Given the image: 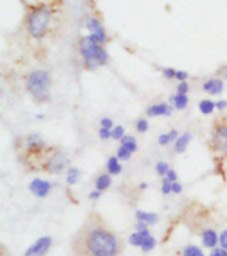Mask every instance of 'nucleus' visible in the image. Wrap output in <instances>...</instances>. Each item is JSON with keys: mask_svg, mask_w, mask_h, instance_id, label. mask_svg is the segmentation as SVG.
Returning <instances> with one entry per match:
<instances>
[{"mask_svg": "<svg viewBox=\"0 0 227 256\" xmlns=\"http://www.w3.org/2000/svg\"><path fill=\"white\" fill-rule=\"evenodd\" d=\"M26 146L30 149V152H38L46 149V142L38 134H30L26 140Z\"/></svg>", "mask_w": 227, "mask_h": 256, "instance_id": "9b49d317", "label": "nucleus"}, {"mask_svg": "<svg viewBox=\"0 0 227 256\" xmlns=\"http://www.w3.org/2000/svg\"><path fill=\"white\" fill-rule=\"evenodd\" d=\"M176 78H177L180 82H184V81H186L189 78V74H188V72H185V70H177V76H176Z\"/></svg>", "mask_w": 227, "mask_h": 256, "instance_id": "c9c22d12", "label": "nucleus"}, {"mask_svg": "<svg viewBox=\"0 0 227 256\" xmlns=\"http://www.w3.org/2000/svg\"><path fill=\"white\" fill-rule=\"evenodd\" d=\"M216 104V109H218V110H224V109H226L227 108V101H224V100H222V101H218V102Z\"/></svg>", "mask_w": 227, "mask_h": 256, "instance_id": "37998d69", "label": "nucleus"}, {"mask_svg": "<svg viewBox=\"0 0 227 256\" xmlns=\"http://www.w3.org/2000/svg\"><path fill=\"white\" fill-rule=\"evenodd\" d=\"M169 138H170V142H176L178 140V137H180V134H178L177 130H172V132H169Z\"/></svg>", "mask_w": 227, "mask_h": 256, "instance_id": "a19ab883", "label": "nucleus"}, {"mask_svg": "<svg viewBox=\"0 0 227 256\" xmlns=\"http://www.w3.org/2000/svg\"><path fill=\"white\" fill-rule=\"evenodd\" d=\"M190 141H192V133L189 132H186V133L181 134L178 140L174 142V152L177 154H182L188 149V146H189Z\"/></svg>", "mask_w": 227, "mask_h": 256, "instance_id": "ddd939ff", "label": "nucleus"}, {"mask_svg": "<svg viewBox=\"0 0 227 256\" xmlns=\"http://www.w3.org/2000/svg\"><path fill=\"white\" fill-rule=\"evenodd\" d=\"M100 196H101V192H98V190H96V188L89 194V199H90V200H97Z\"/></svg>", "mask_w": 227, "mask_h": 256, "instance_id": "ea45409f", "label": "nucleus"}, {"mask_svg": "<svg viewBox=\"0 0 227 256\" xmlns=\"http://www.w3.org/2000/svg\"><path fill=\"white\" fill-rule=\"evenodd\" d=\"M50 244H52V239L50 236L40 238L26 251L24 256H44L50 250Z\"/></svg>", "mask_w": 227, "mask_h": 256, "instance_id": "0eeeda50", "label": "nucleus"}, {"mask_svg": "<svg viewBox=\"0 0 227 256\" xmlns=\"http://www.w3.org/2000/svg\"><path fill=\"white\" fill-rule=\"evenodd\" d=\"M124 137H125V129H124L121 125H116L112 129V138L113 140H118V141H121Z\"/></svg>", "mask_w": 227, "mask_h": 256, "instance_id": "a878e982", "label": "nucleus"}, {"mask_svg": "<svg viewBox=\"0 0 227 256\" xmlns=\"http://www.w3.org/2000/svg\"><path fill=\"white\" fill-rule=\"evenodd\" d=\"M50 188H52V184L48 180H40V178H35L30 184V192L38 198H46V195L50 194Z\"/></svg>", "mask_w": 227, "mask_h": 256, "instance_id": "1a4fd4ad", "label": "nucleus"}, {"mask_svg": "<svg viewBox=\"0 0 227 256\" xmlns=\"http://www.w3.org/2000/svg\"><path fill=\"white\" fill-rule=\"evenodd\" d=\"M198 108H200V110L202 114H212V112L216 110V104L214 102V101H212V100H202L200 102V105H198Z\"/></svg>", "mask_w": 227, "mask_h": 256, "instance_id": "aec40b11", "label": "nucleus"}, {"mask_svg": "<svg viewBox=\"0 0 227 256\" xmlns=\"http://www.w3.org/2000/svg\"><path fill=\"white\" fill-rule=\"evenodd\" d=\"M184 256H204L202 250L198 248L196 246H188L184 250Z\"/></svg>", "mask_w": 227, "mask_h": 256, "instance_id": "b1692460", "label": "nucleus"}, {"mask_svg": "<svg viewBox=\"0 0 227 256\" xmlns=\"http://www.w3.org/2000/svg\"><path fill=\"white\" fill-rule=\"evenodd\" d=\"M172 192H173L174 194H181L182 184H178V182H173V184H172Z\"/></svg>", "mask_w": 227, "mask_h": 256, "instance_id": "58836bf2", "label": "nucleus"}, {"mask_svg": "<svg viewBox=\"0 0 227 256\" xmlns=\"http://www.w3.org/2000/svg\"><path fill=\"white\" fill-rule=\"evenodd\" d=\"M162 73H164V76H165L168 80H173V78H176V76H177V70L174 68H165Z\"/></svg>", "mask_w": 227, "mask_h": 256, "instance_id": "c756f323", "label": "nucleus"}, {"mask_svg": "<svg viewBox=\"0 0 227 256\" xmlns=\"http://www.w3.org/2000/svg\"><path fill=\"white\" fill-rule=\"evenodd\" d=\"M204 90L208 92V94L216 96L224 92V81L218 80V78H212V80H208L204 84Z\"/></svg>", "mask_w": 227, "mask_h": 256, "instance_id": "f8f14e48", "label": "nucleus"}, {"mask_svg": "<svg viewBox=\"0 0 227 256\" xmlns=\"http://www.w3.org/2000/svg\"><path fill=\"white\" fill-rule=\"evenodd\" d=\"M106 170L110 176H118L122 172V166L120 164V160L117 157H110L106 162Z\"/></svg>", "mask_w": 227, "mask_h": 256, "instance_id": "f3484780", "label": "nucleus"}, {"mask_svg": "<svg viewBox=\"0 0 227 256\" xmlns=\"http://www.w3.org/2000/svg\"><path fill=\"white\" fill-rule=\"evenodd\" d=\"M226 78H227V73H226Z\"/></svg>", "mask_w": 227, "mask_h": 256, "instance_id": "a18cd8bd", "label": "nucleus"}, {"mask_svg": "<svg viewBox=\"0 0 227 256\" xmlns=\"http://www.w3.org/2000/svg\"><path fill=\"white\" fill-rule=\"evenodd\" d=\"M189 92V84L184 81V82H180L177 86V93L178 94H186V93Z\"/></svg>", "mask_w": 227, "mask_h": 256, "instance_id": "2f4dec72", "label": "nucleus"}, {"mask_svg": "<svg viewBox=\"0 0 227 256\" xmlns=\"http://www.w3.org/2000/svg\"><path fill=\"white\" fill-rule=\"evenodd\" d=\"M170 101L173 102L174 108L178 109V110H184L186 106H188V104H189V98H188V94H176L170 98Z\"/></svg>", "mask_w": 227, "mask_h": 256, "instance_id": "6ab92c4d", "label": "nucleus"}, {"mask_svg": "<svg viewBox=\"0 0 227 256\" xmlns=\"http://www.w3.org/2000/svg\"><path fill=\"white\" fill-rule=\"evenodd\" d=\"M144 230H148V224L144 222H138L136 223V231H144Z\"/></svg>", "mask_w": 227, "mask_h": 256, "instance_id": "79ce46f5", "label": "nucleus"}, {"mask_svg": "<svg viewBox=\"0 0 227 256\" xmlns=\"http://www.w3.org/2000/svg\"><path fill=\"white\" fill-rule=\"evenodd\" d=\"M85 247L92 256H116L118 251V242L109 230L96 226L86 234Z\"/></svg>", "mask_w": 227, "mask_h": 256, "instance_id": "f257e3e1", "label": "nucleus"}, {"mask_svg": "<svg viewBox=\"0 0 227 256\" xmlns=\"http://www.w3.org/2000/svg\"><path fill=\"white\" fill-rule=\"evenodd\" d=\"M156 247V239H154L152 235H149V236L144 240L142 246H141V248H142V251H145V252H149V251H152V250Z\"/></svg>", "mask_w": 227, "mask_h": 256, "instance_id": "393cba45", "label": "nucleus"}, {"mask_svg": "<svg viewBox=\"0 0 227 256\" xmlns=\"http://www.w3.org/2000/svg\"><path fill=\"white\" fill-rule=\"evenodd\" d=\"M210 256H227V250L222 248V247H220V248L212 250Z\"/></svg>", "mask_w": 227, "mask_h": 256, "instance_id": "4c0bfd02", "label": "nucleus"}, {"mask_svg": "<svg viewBox=\"0 0 227 256\" xmlns=\"http://www.w3.org/2000/svg\"><path fill=\"white\" fill-rule=\"evenodd\" d=\"M149 117H158V116H172L173 113V108L170 106L169 104L161 102V104H154L150 108H148L146 110Z\"/></svg>", "mask_w": 227, "mask_h": 256, "instance_id": "9d476101", "label": "nucleus"}, {"mask_svg": "<svg viewBox=\"0 0 227 256\" xmlns=\"http://www.w3.org/2000/svg\"><path fill=\"white\" fill-rule=\"evenodd\" d=\"M70 164V158L60 149H50V153H46V162L42 168L50 174H60Z\"/></svg>", "mask_w": 227, "mask_h": 256, "instance_id": "39448f33", "label": "nucleus"}, {"mask_svg": "<svg viewBox=\"0 0 227 256\" xmlns=\"http://www.w3.org/2000/svg\"><path fill=\"white\" fill-rule=\"evenodd\" d=\"M136 130H137L138 133H146L148 130H149V122H148L145 118L138 120V121L136 122Z\"/></svg>", "mask_w": 227, "mask_h": 256, "instance_id": "bb28decb", "label": "nucleus"}, {"mask_svg": "<svg viewBox=\"0 0 227 256\" xmlns=\"http://www.w3.org/2000/svg\"><path fill=\"white\" fill-rule=\"evenodd\" d=\"M121 146L124 148H126L132 154L136 153L137 149H138V145H137V141H136L134 137H132V136H125V137L121 140Z\"/></svg>", "mask_w": 227, "mask_h": 256, "instance_id": "412c9836", "label": "nucleus"}, {"mask_svg": "<svg viewBox=\"0 0 227 256\" xmlns=\"http://www.w3.org/2000/svg\"><path fill=\"white\" fill-rule=\"evenodd\" d=\"M220 247H222V248L227 250V230H224V232L220 234Z\"/></svg>", "mask_w": 227, "mask_h": 256, "instance_id": "e433bc0d", "label": "nucleus"}, {"mask_svg": "<svg viewBox=\"0 0 227 256\" xmlns=\"http://www.w3.org/2000/svg\"><path fill=\"white\" fill-rule=\"evenodd\" d=\"M165 178H166V180H170L172 184H173V182H177L178 176H177V172H174L173 168H170L169 172H168V174H166Z\"/></svg>", "mask_w": 227, "mask_h": 256, "instance_id": "f704fd0d", "label": "nucleus"}, {"mask_svg": "<svg viewBox=\"0 0 227 256\" xmlns=\"http://www.w3.org/2000/svg\"><path fill=\"white\" fill-rule=\"evenodd\" d=\"M158 144L162 146L165 145H169L170 144V138H169V134L165 133V134H161L160 137H158Z\"/></svg>", "mask_w": 227, "mask_h": 256, "instance_id": "72a5a7b5", "label": "nucleus"}, {"mask_svg": "<svg viewBox=\"0 0 227 256\" xmlns=\"http://www.w3.org/2000/svg\"><path fill=\"white\" fill-rule=\"evenodd\" d=\"M150 235L149 230H144V231H136L134 234H132L130 238H129V243L132 246H136V247H141L144 243V240L146 239L148 236Z\"/></svg>", "mask_w": 227, "mask_h": 256, "instance_id": "dca6fc26", "label": "nucleus"}, {"mask_svg": "<svg viewBox=\"0 0 227 256\" xmlns=\"http://www.w3.org/2000/svg\"><path fill=\"white\" fill-rule=\"evenodd\" d=\"M132 157V153L126 148H124V146H120L118 150H117V158L120 160H128L129 158Z\"/></svg>", "mask_w": 227, "mask_h": 256, "instance_id": "cd10ccee", "label": "nucleus"}, {"mask_svg": "<svg viewBox=\"0 0 227 256\" xmlns=\"http://www.w3.org/2000/svg\"><path fill=\"white\" fill-rule=\"evenodd\" d=\"M50 22V12L46 8H38L28 18L27 28L32 38H42L46 36Z\"/></svg>", "mask_w": 227, "mask_h": 256, "instance_id": "20e7f679", "label": "nucleus"}, {"mask_svg": "<svg viewBox=\"0 0 227 256\" xmlns=\"http://www.w3.org/2000/svg\"><path fill=\"white\" fill-rule=\"evenodd\" d=\"M80 54L84 58L85 66L88 69H96L108 62V54L102 46L96 40H93L90 36H85L81 38Z\"/></svg>", "mask_w": 227, "mask_h": 256, "instance_id": "7ed1b4c3", "label": "nucleus"}, {"mask_svg": "<svg viewBox=\"0 0 227 256\" xmlns=\"http://www.w3.org/2000/svg\"><path fill=\"white\" fill-rule=\"evenodd\" d=\"M110 184H112V176L110 174H101L96 180V190L104 192V190L110 188Z\"/></svg>", "mask_w": 227, "mask_h": 256, "instance_id": "a211bd4d", "label": "nucleus"}, {"mask_svg": "<svg viewBox=\"0 0 227 256\" xmlns=\"http://www.w3.org/2000/svg\"><path fill=\"white\" fill-rule=\"evenodd\" d=\"M136 218L138 222L146 223L148 226L156 224L158 222V215L154 214V212H146V211L138 210L136 211Z\"/></svg>", "mask_w": 227, "mask_h": 256, "instance_id": "2eb2a0df", "label": "nucleus"}, {"mask_svg": "<svg viewBox=\"0 0 227 256\" xmlns=\"http://www.w3.org/2000/svg\"><path fill=\"white\" fill-rule=\"evenodd\" d=\"M212 145L216 152L227 154V124L216 122L212 132Z\"/></svg>", "mask_w": 227, "mask_h": 256, "instance_id": "423d86ee", "label": "nucleus"}, {"mask_svg": "<svg viewBox=\"0 0 227 256\" xmlns=\"http://www.w3.org/2000/svg\"><path fill=\"white\" fill-rule=\"evenodd\" d=\"M80 176V170L77 168H70L66 172V184L70 186H74Z\"/></svg>", "mask_w": 227, "mask_h": 256, "instance_id": "4be33fe9", "label": "nucleus"}, {"mask_svg": "<svg viewBox=\"0 0 227 256\" xmlns=\"http://www.w3.org/2000/svg\"><path fill=\"white\" fill-rule=\"evenodd\" d=\"M169 170H170L169 164L165 162V160H160V162L156 164V172H157V174L160 176H166V174H168Z\"/></svg>", "mask_w": 227, "mask_h": 256, "instance_id": "5701e85b", "label": "nucleus"}, {"mask_svg": "<svg viewBox=\"0 0 227 256\" xmlns=\"http://www.w3.org/2000/svg\"><path fill=\"white\" fill-rule=\"evenodd\" d=\"M220 242V238L216 235V232L214 230H206L202 234V243H204V247L208 248H214Z\"/></svg>", "mask_w": 227, "mask_h": 256, "instance_id": "4468645a", "label": "nucleus"}, {"mask_svg": "<svg viewBox=\"0 0 227 256\" xmlns=\"http://www.w3.org/2000/svg\"><path fill=\"white\" fill-rule=\"evenodd\" d=\"M146 188H148L146 184H140V188H141V190H145Z\"/></svg>", "mask_w": 227, "mask_h": 256, "instance_id": "c03bdc74", "label": "nucleus"}, {"mask_svg": "<svg viewBox=\"0 0 227 256\" xmlns=\"http://www.w3.org/2000/svg\"><path fill=\"white\" fill-rule=\"evenodd\" d=\"M50 73L46 70H34L27 77V89L32 98L40 102H46L50 98Z\"/></svg>", "mask_w": 227, "mask_h": 256, "instance_id": "f03ea898", "label": "nucleus"}, {"mask_svg": "<svg viewBox=\"0 0 227 256\" xmlns=\"http://www.w3.org/2000/svg\"><path fill=\"white\" fill-rule=\"evenodd\" d=\"M172 182L170 180H168L166 178H164V182H162V188H161V192L162 194L164 195H168L170 194V192H172Z\"/></svg>", "mask_w": 227, "mask_h": 256, "instance_id": "c85d7f7f", "label": "nucleus"}, {"mask_svg": "<svg viewBox=\"0 0 227 256\" xmlns=\"http://www.w3.org/2000/svg\"><path fill=\"white\" fill-rule=\"evenodd\" d=\"M86 27H88L89 32H90V38L93 40H96L97 42H100L101 46L106 42V32H105L102 24L98 22L97 19H89L88 23H86Z\"/></svg>", "mask_w": 227, "mask_h": 256, "instance_id": "6e6552de", "label": "nucleus"}, {"mask_svg": "<svg viewBox=\"0 0 227 256\" xmlns=\"http://www.w3.org/2000/svg\"><path fill=\"white\" fill-rule=\"evenodd\" d=\"M98 136H100L101 140H109V138H112V130L101 128V129L98 130Z\"/></svg>", "mask_w": 227, "mask_h": 256, "instance_id": "7c9ffc66", "label": "nucleus"}, {"mask_svg": "<svg viewBox=\"0 0 227 256\" xmlns=\"http://www.w3.org/2000/svg\"><path fill=\"white\" fill-rule=\"evenodd\" d=\"M100 125H101V128H105V129H110V130L114 128V126H113V125H114V124H113V121L110 118H108V117H104V118H101Z\"/></svg>", "mask_w": 227, "mask_h": 256, "instance_id": "473e14b6", "label": "nucleus"}]
</instances>
